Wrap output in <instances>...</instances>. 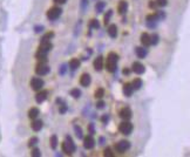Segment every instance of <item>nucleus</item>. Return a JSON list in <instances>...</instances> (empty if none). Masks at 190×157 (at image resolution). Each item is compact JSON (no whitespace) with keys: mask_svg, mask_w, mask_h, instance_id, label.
<instances>
[{"mask_svg":"<svg viewBox=\"0 0 190 157\" xmlns=\"http://www.w3.org/2000/svg\"><path fill=\"white\" fill-rule=\"evenodd\" d=\"M54 2H55V4H59V5H63V4L67 2V0H54Z\"/></svg>","mask_w":190,"mask_h":157,"instance_id":"obj_43","label":"nucleus"},{"mask_svg":"<svg viewBox=\"0 0 190 157\" xmlns=\"http://www.w3.org/2000/svg\"><path fill=\"white\" fill-rule=\"evenodd\" d=\"M131 70H133L134 73H136V74L141 75V74H143V73L146 72V68H144V66H143L141 62H137V61H136V62L133 63Z\"/></svg>","mask_w":190,"mask_h":157,"instance_id":"obj_12","label":"nucleus"},{"mask_svg":"<svg viewBox=\"0 0 190 157\" xmlns=\"http://www.w3.org/2000/svg\"><path fill=\"white\" fill-rule=\"evenodd\" d=\"M74 130H75V134L78 136V138H82L83 137V134H82V129L80 128L79 126H75L74 127Z\"/></svg>","mask_w":190,"mask_h":157,"instance_id":"obj_31","label":"nucleus"},{"mask_svg":"<svg viewBox=\"0 0 190 157\" xmlns=\"http://www.w3.org/2000/svg\"><path fill=\"white\" fill-rule=\"evenodd\" d=\"M104 106H106V103H104L102 100L97 101V103H96V108H97V109H103V108H104Z\"/></svg>","mask_w":190,"mask_h":157,"instance_id":"obj_36","label":"nucleus"},{"mask_svg":"<svg viewBox=\"0 0 190 157\" xmlns=\"http://www.w3.org/2000/svg\"><path fill=\"white\" fill-rule=\"evenodd\" d=\"M135 53H136L137 58L143 59V58L147 56V53H148V52H147V49L143 48V47H136V48H135Z\"/></svg>","mask_w":190,"mask_h":157,"instance_id":"obj_18","label":"nucleus"},{"mask_svg":"<svg viewBox=\"0 0 190 157\" xmlns=\"http://www.w3.org/2000/svg\"><path fill=\"white\" fill-rule=\"evenodd\" d=\"M133 129H134V127H133V124L129 121H125V122L120 123V126H119L120 132L123 134V135H129L133 131Z\"/></svg>","mask_w":190,"mask_h":157,"instance_id":"obj_6","label":"nucleus"},{"mask_svg":"<svg viewBox=\"0 0 190 157\" xmlns=\"http://www.w3.org/2000/svg\"><path fill=\"white\" fill-rule=\"evenodd\" d=\"M112 15H113V11H112V9H109V11L104 14V18H103V22H104V25H108L109 19L112 18Z\"/></svg>","mask_w":190,"mask_h":157,"instance_id":"obj_29","label":"nucleus"},{"mask_svg":"<svg viewBox=\"0 0 190 157\" xmlns=\"http://www.w3.org/2000/svg\"><path fill=\"white\" fill-rule=\"evenodd\" d=\"M80 60L79 59H72L70 61H69V67H70V69H73V70H76L79 67H80Z\"/></svg>","mask_w":190,"mask_h":157,"instance_id":"obj_22","label":"nucleus"},{"mask_svg":"<svg viewBox=\"0 0 190 157\" xmlns=\"http://www.w3.org/2000/svg\"><path fill=\"white\" fill-rule=\"evenodd\" d=\"M39 114H40V111H39V109L35 108V107H33V108H31V109L28 110V117L32 119V120H35V119L39 116Z\"/></svg>","mask_w":190,"mask_h":157,"instance_id":"obj_21","label":"nucleus"},{"mask_svg":"<svg viewBox=\"0 0 190 157\" xmlns=\"http://www.w3.org/2000/svg\"><path fill=\"white\" fill-rule=\"evenodd\" d=\"M117 61H119V55L114 52L109 53L108 54V58H107V63H106V68L109 73H114L116 70V67H117Z\"/></svg>","mask_w":190,"mask_h":157,"instance_id":"obj_2","label":"nucleus"},{"mask_svg":"<svg viewBox=\"0 0 190 157\" xmlns=\"http://www.w3.org/2000/svg\"><path fill=\"white\" fill-rule=\"evenodd\" d=\"M108 119H109V115L106 114V115H103V116L101 117V121H102L103 123H107V122H108Z\"/></svg>","mask_w":190,"mask_h":157,"instance_id":"obj_41","label":"nucleus"},{"mask_svg":"<svg viewBox=\"0 0 190 157\" xmlns=\"http://www.w3.org/2000/svg\"><path fill=\"white\" fill-rule=\"evenodd\" d=\"M34 31H35V33H40V32L44 31V27H42V26H35V27H34Z\"/></svg>","mask_w":190,"mask_h":157,"instance_id":"obj_42","label":"nucleus"},{"mask_svg":"<svg viewBox=\"0 0 190 157\" xmlns=\"http://www.w3.org/2000/svg\"><path fill=\"white\" fill-rule=\"evenodd\" d=\"M83 147H85L86 149H88V150L93 149V148L95 147V140L93 138V136H92V135L86 136V137L83 138Z\"/></svg>","mask_w":190,"mask_h":157,"instance_id":"obj_9","label":"nucleus"},{"mask_svg":"<svg viewBox=\"0 0 190 157\" xmlns=\"http://www.w3.org/2000/svg\"><path fill=\"white\" fill-rule=\"evenodd\" d=\"M75 150H76V147H75L73 140L70 138V136H67L66 141L62 143V151L67 155H72Z\"/></svg>","mask_w":190,"mask_h":157,"instance_id":"obj_3","label":"nucleus"},{"mask_svg":"<svg viewBox=\"0 0 190 157\" xmlns=\"http://www.w3.org/2000/svg\"><path fill=\"white\" fill-rule=\"evenodd\" d=\"M42 127H44V122L41 120H34L31 124V128L34 131H40L42 129Z\"/></svg>","mask_w":190,"mask_h":157,"instance_id":"obj_17","label":"nucleus"},{"mask_svg":"<svg viewBox=\"0 0 190 157\" xmlns=\"http://www.w3.org/2000/svg\"><path fill=\"white\" fill-rule=\"evenodd\" d=\"M88 26H89V28H91V30H92V28L99 30V28H100V22H99V20H97V19H92V20L89 21Z\"/></svg>","mask_w":190,"mask_h":157,"instance_id":"obj_24","label":"nucleus"},{"mask_svg":"<svg viewBox=\"0 0 190 157\" xmlns=\"http://www.w3.org/2000/svg\"><path fill=\"white\" fill-rule=\"evenodd\" d=\"M44 80L42 79H40V77H33L31 80V87L33 90H35V92H39V90H41L42 89V87H44Z\"/></svg>","mask_w":190,"mask_h":157,"instance_id":"obj_8","label":"nucleus"},{"mask_svg":"<svg viewBox=\"0 0 190 157\" xmlns=\"http://www.w3.org/2000/svg\"><path fill=\"white\" fill-rule=\"evenodd\" d=\"M133 92H134V88H133L131 83H126V85L123 86V94L126 95L127 97L131 96V95H133Z\"/></svg>","mask_w":190,"mask_h":157,"instance_id":"obj_20","label":"nucleus"},{"mask_svg":"<svg viewBox=\"0 0 190 157\" xmlns=\"http://www.w3.org/2000/svg\"><path fill=\"white\" fill-rule=\"evenodd\" d=\"M53 48V45L49 42H41L39 48H38V52L35 54V58L40 61V62H46L47 61V53Z\"/></svg>","mask_w":190,"mask_h":157,"instance_id":"obj_1","label":"nucleus"},{"mask_svg":"<svg viewBox=\"0 0 190 157\" xmlns=\"http://www.w3.org/2000/svg\"><path fill=\"white\" fill-rule=\"evenodd\" d=\"M79 82H80V85H81L82 87H88V86L91 85V82H92V77H91V75H89V74L85 73V74H82V75H81V77H80Z\"/></svg>","mask_w":190,"mask_h":157,"instance_id":"obj_10","label":"nucleus"},{"mask_svg":"<svg viewBox=\"0 0 190 157\" xmlns=\"http://www.w3.org/2000/svg\"><path fill=\"white\" fill-rule=\"evenodd\" d=\"M103 155H104V156L106 157H113L114 156V154H113V151H112V149H110V148H106V149H104V151H103Z\"/></svg>","mask_w":190,"mask_h":157,"instance_id":"obj_34","label":"nucleus"},{"mask_svg":"<svg viewBox=\"0 0 190 157\" xmlns=\"http://www.w3.org/2000/svg\"><path fill=\"white\" fill-rule=\"evenodd\" d=\"M65 73H66V64H62V66L60 67V69H59V74L63 75Z\"/></svg>","mask_w":190,"mask_h":157,"instance_id":"obj_40","label":"nucleus"},{"mask_svg":"<svg viewBox=\"0 0 190 157\" xmlns=\"http://www.w3.org/2000/svg\"><path fill=\"white\" fill-rule=\"evenodd\" d=\"M61 13H62V9H61L60 7H58V6H54V7H52V8L48 9V12H47V18H48L49 20H57V19L61 15Z\"/></svg>","mask_w":190,"mask_h":157,"instance_id":"obj_4","label":"nucleus"},{"mask_svg":"<svg viewBox=\"0 0 190 157\" xmlns=\"http://www.w3.org/2000/svg\"><path fill=\"white\" fill-rule=\"evenodd\" d=\"M93 66H94V69L96 72H100V70L103 68V58H102V56H97L94 60Z\"/></svg>","mask_w":190,"mask_h":157,"instance_id":"obj_14","label":"nucleus"},{"mask_svg":"<svg viewBox=\"0 0 190 157\" xmlns=\"http://www.w3.org/2000/svg\"><path fill=\"white\" fill-rule=\"evenodd\" d=\"M130 72H131V70H130L129 68H125V69H123V74H125V75H129Z\"/></svg>","mask_w":190,"mask_h":157,"instance_id":"obj_44","label":"nucleus"},{"mask_svg":"<svg viewBox=\"0 0 190 157\" xmlns=\"http://www.w3.org/2000/svg\"><path fill=\"white\" fill-rule=\"evenodd\" d=\"M141 43L144 46V47H148L152 45L150 42V35L148 33H142L141 34Z\"/></svg>","mask_w":190,"mask_h":157,"instance_id":"obj_15","label":"nucleus"},{"mask_svg":"<svg viewBox=\"0 0 190 157\" xmlns=\"http://www.w3.org/2000/svg\"><path fill=\"white\" fill-rule=\"evenodd\" d=\"M115 150L117 151V153H120V154H123V153H126L127 150L130 148V143L128 142V141H120V142H117L116 144H115Z\"/></svg>","mask_w":190,"mask_h":157,"instance_id":"obj_7","label":"nucleus"},{"mask_svg":"<svg viewBox=\"0 0 190 157\" xmlns=\"http://www.w3.org/2000/svg\"><path fill=\"white\" fill-rule=\"evenodd\" d=\"M53 38H54V33L53 32H48L41 38V42H49Z\"/></svg>","mask_w":190,"mask_h":157,"instance_id":"obj_23","label":"nucleus"},{"mask_svg":"<svg viewBox=\"0 0 190 157\" xmlns=\"http://www.w3.org/2000/svg\"><path fill=\"white\" fill-rule=\"evenodd\" d=\"M49 70H51V68H49V66L46 62H39L38 66H36V68H35V73L38 75H40V76L47 75L49 73Z\"/></svg>","mask_w":190,"mask_h":157,"instance_id":"obj_5","label":"nucleus"},{"mask_svg":"<svg viewBox=\"0 0 190 157\" xmlns=\"http://www.w3.org/2000/svg\"><path fill=\"white\" fill-rule=\"evenodd\" d=\"M107 33H108V35L110 36V38H116L117 36V27H116V25H109V27H108V30H107Z\"/></svg>","mask_w":190,"mask_h":157,"instance_id":"obj_19","label":"nucleus"},{"mask_svg":"<svg viewBox=\"0 0 190 157\" xmlns=\"http://www.w3.org/2000/svg\"><path fill=\"white\" fill-rule=\"evenodd\" d=\"M167 2H168V0H156V5H158L160 7L167 6Z\"/></svg>","mask_w":190,"mask_h":157,"instance_id":"obj_38","label":"nucleus"},{"mask_svg":"<svg viewBox=\"0 0 190 157\" xmlns=\"http://www.w3.org/2000/svg\"><path fill=\"white\" fill-rule=\"evenodd\" d=\"M150 42H152V45H157L158 43V35L157 34H153V35H150Z\"/></svg>","mask_w":190,"mask_h":157,"instance_id":"obj_33","label":"nucleus"},{"mask_svg":"<svg viewBox=\"0 0 190 157\" xmlns=\"http://www.w3.org/2000/svg\"><path fill=\"white\" fill-rule=\"evenodd\" d=\"M31 155L33 157H40V156H41V153H40V150H39L38 148H34V149L32 150Z\"/></svg>","mask_w":190,"mask_h":157,"instance_id":"obj_35","label":"nucleus"},{"mask_svg":"<svg viewBox=\"0 0 190 157\" xmlns=\"http://www.w3.org/2000/svg\"><path fill=\"white\" fill-rule=\"evenodd\" d=\"M47 95H48V93L46 90H39V93L35 95V101L38 103H42L47 98Z\"/></svg>","mask_w":190,"mask_h":157,"instance_id":"obj_13","label":"nucleus"},{"mask_svg":"<svg viewBox=\"0 0 190 157\" xmlns=\"http://www.w3.org/2000/svg\"><path fill=\"white\" fill-rule=\"evenodd\" d=\"M131 86H133L134 90H135V89H140V88L142 87V80H141V79H135V80L131 82Z\"/></svg>","mask_w":190,"mask_h":157,"instance_id":"obj_25","label":"nucleus"},{"mask_svg":"<svg viewBox=\"0 0 190 157\" xmlns=\"http://www.w3.org/2000/svg\"><path fill=\"white\" fill-rule=\"evenodd\" d=\"M69 94H70V96H73L74 98H79V97L81 96V90L78 89V88H74V89H72V90L69 92Z\"/></svg>","mask_w":190,"mask_h":157,"instance_id":"obj_27","label":"nucleus"},{"mask_svg":"<svg viewBox=\"0 0 190 157\" xmlns=\"http://www.w3.org/2000/svg\"><path fill=\"white\" fill-rule=\"evenodd\" d=\"M104 6H106V4H104L103 1H99V2L96 4V6H95V9H96V12H97V13H101V12L103 11Z\"/></svg>","mask_w":190,"mask_h":157,"instance_id":"obj_28","label":"nucleus"},{"mask_svg":"<svg viewBox=\"0 0 190 157\" xmlns=\"http://www.w3.org/2000/svg\"><path fill=\"white\" fill-rule=\"evenodd\" d=\"M49 143H51V148H52V149H55V148L58 147V137H57V135L51 136Z\"/></svg>","mask_w":190,"mask_h":157,"instance_id":"obj_26","label":"nucleus"},{"mask_svg":"<svg viewBox=\"0 0 190 157\" xmlns=\"http://www.w3.org/2000/svg\"><path fill=\"white\" fill-rule=\"evenodd\" d=\"M38 142H39V138H38V137H32V138H30V141H28V147L32 148V147L36 145Z\"/></svg>","mask_w":190,"mask_h":157,"instance_id":"obj_32","label":"nucleus"},{"mask_svg":"<svg viewBox=\"0 0 190 157\" xmlns=\"http://www.w3.org/2000/svg\"><path fill=\"white\" fill-rule=\"evenodd\" d=\"M67 111V106L63 103V104H60V107H59V113L60 114H65Z\"/></svg>","mask_w":190,"mask_h":157,"instance_id":"obj_37","label":"nucleus"},{"mask_svg":"<svg viewBox=\"0 0 190 157\" xmlns=\"http://www.w3.org/2000/svg\"><path fill=\"white\" fill-rule=\"evenodd\" d=\"M103 95H104V89H103V88H97V89L95 90L94 96L96 98H102Z\"/></svg>","mask_w":190,"mask_h":157,"instance_id":"obj_30","label":"nucleus"},{"mask_svg":"<svg viewBox=\"0 0 190 157\" xmlns=\"http://www.w3.org/2000/svg\"><path fill=\"white\" fill-rule=\"evenodd\" d=\"M149 7H155V4H154V1H150V4H149Z\"/></svg>","mask_w":190,"mask_h":157,"instance_id":"obj_45","label":"nucleus"},{"mask_svg":"<svg viewBox=\"0 0 190 157\" xmlns=\"http://www.w3.org/2000/svg\"><path fill=\"white\" fill-rule=\"evenodd\" d=\"M88 131H89L91 135L95 134V128H94V124H93V123H91V124L88 126Z\"/></svg>","mask_w":190,"mask_h":157,"instance_id":"obj_39","label":"nucleus"},{"mask_svg":"<svg viewBox=\"0 0 190 157\" xmlns=\"http://www.w3.org/2000/svg\"><path fill=\"white\" fill-rule=\"evenodd\" d=\"M127 9H128V4H127V1L121 0V1L119 2V5H117V12H119L120 14H125L127 12Z\"/></svg>","mask_w":190,"mask_h":157,"instance_id":"obj_16","label":"nucleus"},{"mask_svg":"<svg viewBox=\"0 0 190 157\" xmlns=\"http://www.w3.org/2000/svg\"><path fill=\"white\" fill-rule=\"evenodd\" d=\"M131 116H133V113H131L130 108L125 107V108H122V109H121V111H120V117H121L122 120L128 121V120H130V119H131Z\"/></svg>","mask_w":190,"mask_h":157,"instance_id":"obj_11","label":"nucleus"}]
</instances>
